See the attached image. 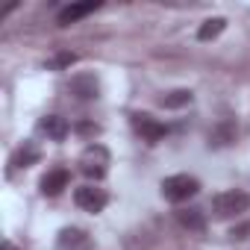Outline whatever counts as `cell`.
<instances>
[{
	"label": "cell",
	"instance_id": "6da1fadb",
	"mask_svg": "<svg viewBox=\"0 0 250 250\" xmlns=\"http://www.w3.org/2000/svg\"><path fill=\"white\" fill-rule=\"evenodd\" d=\"M250 209V194L241 191V188H229V191H221L215 194L212 200V212L218 221H229V218H238Z\"/></svg>",
	"mask_w": 250,
	"mask_h": 250
},
{
	"label": "cell",
	"instance_id": "7a4b0ae2",
	"mask_svg": "<svg viewBox=\"0 0 250 250\" xmlns=\"http://www.w3.org/2000/svg\"><path fill=\"white\" fill-rule=\"evenodd\" d=\"M197 191H200V183L191 174H174V177H165L162 180V197L168 203H186Z\"/></svg>",
	"mask_w": 250,
	"mask_h": 250
},
{
	"label": "cell",
	"instance_id": "3957f363",
	"mask_svg": "<svg viewBox=\"0 0 250 250\" xmlns=\"http://www.w3.org/2000/svg\"><path fill=\"white\" fill-rule=\"evenodd\" d=\"M80 171L88 180H103L109 171V150L103 145H88L80 156Z\"/></svg>",
	"mask_w": 250,
	"mask_h": 250
},
{
	"label": "cell",
	"instance_id": "277c9868",
	"mask_svg": "<svg viewBox=\"0 0 250 250\" xmlns=\"http://www.w3.org/2000/svg\"><path fill=\"white\" fill-rule=\"evenodd\" d=\"M74 203H77L83 212L97 215V212H103V209H106L109 194H106L103 188H97V186H80V188L74 191Z\"/></svg>",
	"mask_w": 250,
	"mask_h": 250
},
{
	"label": "cell",
	"instance_id": "5b68a950",
	"mask_svg": "<svg viewBox=\"0 0 250 250\" xmlns=\"http://www.w3.org/2000/svg\"><path fill=\"white\" fill-rule=\"evenodd\" d=\"M133 127H136V133L147 142V145H156V142H162L165 139V124H159L153 115H147V112H136L133 115Z\"/></svg>",
	"mask_w": 250,
	"mask_h": 250
},
{
	"label": "cell",
	"instance_id": "8992f818",
	"mask_svg": "<svg viewBox=\"0 0 250 250\" xmlns=\"http://www.w3.org/2000/svg\"><path fill=\"white\" fill-rule=\"evenodd\" d=\"M68 183H71V174H68L65 168H53V171H47V174L42 177V194L56 197V194H62V191L68 188Z\"/></svg>",
	"mask_w": 250,
	"mask_h": 250
},
{
	"label": "cell",
	"instance_id": "52a82bcc",
	"mask_svg": "<svg viewBox=\"0 0 250 250\" xmlns=\"http://www.w3.org/2000/svg\"><path fill=\"white\" fill-rule=\"evenodd\" d=\"M39 130H42L50 142H65L68 133H71L68 121H65L62 115H47V118H42V121H39Z\"/></svg>",
	"mask_w": 250,
	"mask_h": 250
},
{
	"label": "cell",
	"instance_id": "ba28073f",
	"mask_svg": "<svg viewBox=\"0 0 250 250\" xmlns=\"http://www.w3.org/2000/svg\"><path fill=\"white\" fill-rule=\"evenodd\" d=\"M100 9V3L97 0H88V3H71V6H65L62 12H59V27H71V24H77L80 18H85V15H91V12H97Z\"/></svg>",
	"mask_w": 250,
	"mask_h": 250
},
{
	"label": "cell",
	"instance_id": "9c48e42d",
	"mask_svg": "<svg viewBox=\"0 0 250 250\" xmlns=\"http://www.w3.org/2000/svg\"><path fill=\"white\" fill-rule=\"evenodd\" d=\"M88 244H91V241H88L85 229H80V227H68V229H62L59 238H56V247H59V250H85Z\"/></svg>",
	"mask_w": 250,
	"mask_h": 250
},
{
	"label": "cell",
	"instance_id": "30bf717a",
	"mask_svg": "<svg viewBox=\"0 0 250 250\" xmlns=\"http://www.w3.org/2000/svg\"><path fill=\"white\" fill-rule=\"evenodd\" d=\"M97 91H100V85L91 74H80V77L71 80V94H77L80 100H94Z\"/></svg>",
	"mask_w": 250,
	"mask_h": 250
},
{
	"label": "cell",
	"instance_id": "8fae6325",
	"mask_svg": "<svg viewBox=\"0 0 250 250\" xmlns=\"http://www.w3.org/2000/svg\"><path fill=\"white\" fill-rule=\"evenodd\" d=\"M39 147L33 145V142H24V147H18L15 153H12V165L15 168H30V165H36L39 162Z\"/></svg>",
	"mask_w": 250,
	"mask_h": 250
},
{
	"label": "cell",
	"instance_id": "7c38bea8",
	"mask_svg": "<svg viewBox=\"0 0 250 250\" xmlns=\"http://www.w3.org/2000/svg\"><path fill=\"white\" fill-rule=\"evenodd\" d=\"M177 221H180L186 229H194V232H203V227H206V218H203L200 209H180V212H177Z\"/></svg>",
	"mask_w": 250,
	"mask_h": 250
},
{
	"label": "cell",
	"instance_id": "4fadbf2b",
	"mask_svg": "<svg viewBox=\"0 0 250 250\" xmlns=\"http://www.w3.org/2000/svg\"><path fill=\"white\" fill-rule=\"evenodd\" d=\"M224 27H227L224 18H209V21H203L200 30H197V42H212V39H218V36L224 33Z\"/></svg>",
	"mask_w": 250,
	"mask_h": 250
},
{
	"label": "cell",
	"instance_id": "5bb4252c",
	"mask_svg": "<svg viewBox=\"0 0 250 250\" xmlns=\"http://www.w3.org/2000/svg\"><path fill=\"white\" fill-rule=\"evenodd\" d=\"M191 103V91L188 88H177V91H168L165 97H159V106L165 109H183Z\"/></svg>",
	"mask_w": 250,
	"mask_h": 250
},
{
	"label": "cell",
	"instance_id": "9a60e30c",
	"mask_svg": "<svg viewBox=\"0 0 250 250\" xmlns=\"http://www.w3.org/2000/svg\"><path fill=\"white\" fill-rule=\"evenodd\" d=\"M229 142H235V127H232V124H221L218 130L209 133V145H215V147L229 145Z\"/></svg>",
	"mask_w": 250,
	"mask_h": 250
},
{
	"label": "cell",
	"instance_id": "2e32d148",
	"mask_svg": "<svg viewBox=\"0 0 250 250\" xmlns=\"http://www.w3.org/2000/svg\"><path fill=\"white\" fill-rule=\"evenodd\" d=\"M77 62V56L74 53H56L50 62H47V68H71Z\"/></svg>",
	"mask_w": 250,
	"mask_h": 250
},
{
	"label": "cell",
	"instance_id": "e0dca14e",
	"mask_svg": "<svg viewBox=\"0 0 250 250\" xmlns=\"http://www.w3.org/2000/svg\"><path fill=\"white\" fill-rule=\"evenodd\" d=\"M77 133H80V136H97V133H100V127H97V124H80Z\"/></svg>",
	"mask_w": 250,
	"mask_h": 250
},
{
	"label": "cell",
	"instance_id": "ac0fdd59",
	"mask_svg": "<svg viewBox=\"0 0 250 250\" xmlns=\"http://www.w3.org/2000/svg\"><path fill=\"white\" fill-rule=\"evenodd\" d=\"M3 250H18L15 244H9V241H3Z\"/></svg>",
	"mask_w": 250,
	"mask_h": 250
}]
</instances>
